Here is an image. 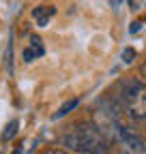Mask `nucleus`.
<instances>
[{
    "label": "nucleus",
    "instance_id": "f257e3e1",
    "mask_svg": "<svg viewBox=\"0 0 146 154\" xmlns=\"http://www.w3.org/2000/svg\"><path fill=\"white\" fill-rule=\"evenodd\" d=\"M62 146H67L69 150H73V152H78V154H90V148H88V143H86V139L82 137V133L75 128V131H71V133H67V135H62Z\"/></svg>",
    "mask_w": 146,
    "mask_h": 154
},
{
    "label": "nucleus",
    "instance_id": "f03ea898",
    "mask_svg": "<svg viewBox=\"0 0 146 154\" xmlns=\"http://www.w3.org/2000/svg\"><path fill=\"white\" fill-rule=\"evenodd\" d=\"M120 90H122V96L131 103V101L140 99V96L144 94V82L138 79V77H129V79H125L120 84Z\"/></svg>",
    "mask_w": 146,
    "mask_h": 154
},
{
    "label": "nucleus",
    "instance_id": "7ed1b4c3",
    "mask_svg": "<svg viewBox=\"0 0 146 154\" xmlns=\"http://www.w3.org/2000/svg\"><path fill=\"white\" fill-rule=\"evenodd\" d=\"M120 141L125 154H146V143L142 141L140 135H122Z\"/></svg>",
    "mask_w": 146,
    "mask_h": 154
},
{
    "label": "nucleus",
    "instance_id": "20e7f679",
    "mask_svg": "<svg viewBox=\"0 0 146 154\" xmlns=\"http://www.w3.org/2000/svg\"><path fill=\"white\" fill-rule=\"evenodd\" d=\"M45 54V47H43V41L39 36H30V43H28V47L24 49V62H32V60H36V58H41Z\"/></svg>",
    "mask_w": 146,
    "mask_h": 154
},
{
    "label": "nucleus",
    "instance_id": "39448f33",
    "mask_svg": "<svg viewBox=\"0 0 146 154\" xmlns=\"http://www.w3.org/2000/svg\"><path fill=\"white\" fill-rule=\"evenodd\" d=\"M54 13H56L54 7H36V9H32V17L36 19V24H39L41 28L49 24V19L54 17Z\"/></svg>",
    "mask_w": 146,
    "mask_h": 154
},
{
    "label": "nucleus",
    "instance_id": "423d86ee",
    "mask_svg": "<svg viewBox=\"0 0 146 154\" xmlns=\"http://www.w3.org/2000/svg\"><path fill=\"white\" fill-rule=\"evenodd\" d=\"M129 111H131L133 118L146 120V94H142L140 99H135V101L129 103Z\"/></svg>",
    "mask_w": 146,
    "mask_h": 154
},
{
    "label": "nucleus",
    "instance_id": "0eeeda50",
    "mask_svg": "<svg viewBox=\"0 0 146 154\" xmlns=\"http://www.w3.org/2000/svg\"><path fill=\"white\" fill-rule=\"evenodd\" d=\"M78 105H80V99H71V101H67V103H65V105H62V107H60V109H58L56 113L52 116V120H58V118H65V116H67L69 111H73V109H75Z\"/></svg>",
    "mask_w": 146,
    "mask_h": 154
},
{
    "label": "nucleus",
    "instance_id": "6e6552de",
    "mask_svg": "<svg viewBox=\"0 0 146 154\" xmlns=\"http://www.w3.org/2000/svg\"><path fill=\"white\" fill-rule=\"evenodd\" d=\"M15 133H17V122L13 120V122L5 128V133H2V141H11V139L15 137Z\"/></svg>",
    "mask_w": 146,
    "mask_h": 154
},
{
    "label": "nucleus",
    "instance_id": "1a4fd4ad",
    "mask_svg": "<svg viewBox=\"0 0 146 154\" xmlns=\"http://www.w3.org/2000/svg\"><path fill=\"white\" fill-rule=\"evenodd\" d=\"M133 58H135V49L129 47V49H125V51H122V62H125V64L133 62Z\"/></svg>",
    "mask_w": 146,
    "mask_h": 154
},
{
    "label": "nucleus",
    "instance_id": "9d476101",
    "mask_svg": "<svg viewBox=\"0 0 146 154\" xmlns=\"http://www.w3.org/2000/svg\"><path fill=\"white\" fill-rule=\"evenodd\" d=\"M41 154H69V152H65V150H60V148H49V150H43Z\"/></svg>",
    "mask_w": 146,
    "mask_h": 154
},
{
    "label": "nucleus",
    "instance_id": "9b49d317",
    "mask_svg": "<svg viewBox=\"0 0 146 154\" xmlns=\"http://www.w3.org/2000/svg\"><path fill=\"white\" fill-rule=\"evenodd\" d=\"M140 75L144 77V79H146V60H144V62L140 64Z\"/></svg>",
    "mask_w": 146,
    "mask_h": 154
}]
</instances>
